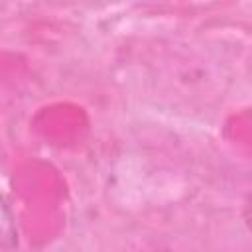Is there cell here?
I'll use <instances>...</instances> for the list:
<instances>
[{
	"mask_svg": "<svg viewBox=\"0 0 252 252\" xmlns=\"http://www.w3.org/2000/svg\"><path fill=\"white\" fill-rule=\"evenodd\" d=\"M244 222H246L248 230L252 232V193L248 195V199L244 203Z\"/></svg>",
	"mask_w": 252,
	"mask_h": 252,
	"instance_id": "obj_2",
	"label": "cell"
},
{
	"mask_svg": "<svg viewBox=\"0 0 252 252\" xmlns=\"http://www.w3.org/2000/svg\"><path fill=\"white\" fill-rule=\"evenodd\" d=\"M0 248L2 250H12L18 246V232H16V222L10 213L8 203H2V226H0Z\"/></svg>",
	"mask_w": 252,
	"mask_h": 252,
	"instance_id": "obj_1",
	"label": "cell"
}]
</instances>
